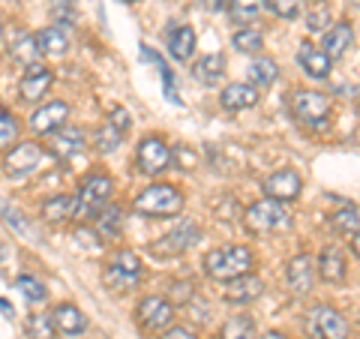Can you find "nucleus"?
Returning <instances> with one entry per match:
<instances>
[{"mask_svg": "<svg viewBox=\"0 0 360 339\" xmlns=\"http://www.w3.org/2000/svg\"><path fill=\"white\" fill-rule=\"evenodd\" d=\"M132 210L139 213V217H150V219L177 217V213L184 210V192L172 184H153L135 196Z\"/></svg>", "mask_w": 360, "mask_h": 339, "instance_id": "1", "label": "nucleus"}, {"mask_svg": "<svg viewBox=\"0 0 360 339\" xmlns=\"http://www.w3.org/2000/svg\"><path fill=\"white\" fill-rule=\"evenodd\" d=\"M252 262H255V255L250 246H219V250H210L201 264H205V274L210 279L229 282L240 274H250Z\"/></svg>", "mask_w": 360, "mask_h": 339, "instance_id": "2", "label": "nucleus"}, {"mask_svg": "<svg viewBox=\"0 0 360 339\" xmlns=\"http://www.w3.org/2000/svg\"><path fill=\"white\" fill-rule=\"evenodd\" d=\"M115 192V184L105 174H90L75 196V219H96L108 207V198Z\"/></svg>", "mask_w": 360, "mask_h": 339, "instance_id": "3", "label": "nucleus"}, {"mask_svg": "<svg viewBox=\"0 0 360 339\" xmlns=\"http://www.w3.org/2000/svg\"><path fill=\"white\" fill-rule=\"evenodd\" d=\"M288 225H291L288 210L283 207V201H276V198H264V201H255L252 207H246V229L255 234L285 231Z\"/></svg>", "mask_w": 360, "mask_h": 339, "instance_id": "4", "label": "nucleus"}, {"mask_svg": "<svg viewBox=\"0 0 360 339\" xmlns=\"http://www.w3.org/2000/svg\"><path fill=\"white\" fill-rule=\"evenodd\" d=\"M291 115H295L303 127H312V129L328 127L330 96H324L321 90H297V94L291 96Z\"/></svg>", "mask_w": 360, "mask_h": 339, "instance_id": "5", "label": "nucleus"}, {"mask_svg": "<svg viewBox=\"0 0 360 339\" xmlns=\"http://www.w3.org/2000/svg\"><path fill=\"white\" fill-rule=\"evenodd\" d=\"M139 279H141V258L135 252H129V250L115 252V258H111L108 267L103 270V282L111 291H117V295L135 288Z\"/></svg>", "mask_w": 360, "mask_h": 339, "instance_id": "6", "label": "nucleus"}, {"mask_svg": "<svg viewBox=\"0 0 360 339\" xmlns=\"http://www.w3.org/2000/svg\"><path fill=\"white\" fill-rule=\"evenodd\" d=\"M307 331L315 339H348V321L342 319V312L319 303L307 315Z\"/></svg>", "mask_w": 360, "mask_h": 339, "instance_id": "7", "label": "nucleus"}, {"mask_svg": "<svg viewBox=\"0 0 360 339\" xmlns=\"http://www.w3.org/2000/svg\"><path fill=\"white\" fill-rule=\"evenodd\" d=\"M45 162V148L37 141H18L13 151L4 156L6 177H27Z\"/></svg>", "mask_w": 360, "mask_h": 339, "instance_id": "8", "label": "nucleus"}, {"mask_svg": "<svg viewBox=\"0 0 360 339\" xmlns=\"http://www.w3.org/2000/svg\"><path fill=\"white\" fill-rule=\"evenodd\" d=\"M135 319H139V324L144 327V331H150V333L165 331V327L174 321V303L160 298V295H150V298H144L139 303Z\"/></svg>", "mask_w": 360, "mask_h": 339, "instance_id": "9", "label": "nucleus"}, {"mask_svg": "<svg viewBox=\"0 0 360 339\" xmlns=\"http://www.w3.org/2000/svg\"><path fill=\"white\" fill-rule=\"evenodd\" d=\"M168 162H172V151L162 139H156V135L141 139L139 151H135V165H139L141 174H160L168 168Z\"/></svg>", "mask_w": 360, "mask_h": 339, "instance_id": "10", "label": "nucleus"}, {"mask_svg": "<svg viewBox=\"0 0 360 339\" xmlns=\"http://www.w3.org/2000/svg\"><path fill=\"white\" fill-rule=\"evenodd\" d=\"M198 241H201L198 225L189 222V219H184L174 231H168L162 241H156V243L150 246V252H153V255H184L189 246H195Z\"/></svg>", "mask_w": 360, "mask_h": 339, "instance_id": "11", "label": "nucleus"}, {"mask_svg": "<svg viewBox=\"0 0 360 339\" xmlns=\"http://www.w3.org/2000/svg\"><path fill=\"white\" fill-rule=\"evenodd\" d=\"M303 189V180L295 168H279V172L267 174L264 177V192L267 198H276V201H295Z\"/></svg>", "mask_w": 360, "mask_h": 339, "instance_id": "12", "label": "nucleus"}, {"mask_svg": "<svg viewBox=\"0 0 360 339\" xmlns=\"http://www.w3.org/2000/svg\"><path fill=\"white\" fill-rule=\"evenodd\" d=\"M66 117H70V105H66L63 99H58V103H49V105L33 111L27 127H30V132H37V135H49V132H58L66 123Z\"/></svg>", "mask_w": 360, "mask_h": 339, "instance_id": "13", "label": "nucleus"}, {"mask_svg": "<svg viewBox=\"0 0 360 339\" xmlns=\"http://www.w3.org/2000/svg\"><path fill=\"white\" fill-rule=\"evenodd\" d=\"M51 82H54V72L49 70V66L33 63V66H27L25 78H21L18 94H21V99H25V103H37V99H42L45 94H49Z\"/></svg>", "mask_w": 360, "mask_h": 339, "instance_id": "14", "label": "nucleus"}, {"mask_svg": "<svg viewBox=\"0 0 360 339\" xmlns=\"http://www.w3.org/2000/svg\"><path fill=\"white\" fill-rule=\"evenodd\" d=\"M262 295H264V282L252 274H240V276L229 279L225 282V291H222V298L229 303H252Z\"/></svg>", "mask_w": 360, "mask_h": 339, "instance_id": "15", "label": "nucleus"}, {"mask_svg": "<svg viewBox=\"0 0 360 339\" xmlns=\"http://www.w3.org/2000/svg\"><path fill=\"white\" fill-rule=\"evenodd\" d=\"M49 319H51L54 331L63 333V336H82L87 331V319L75 303H60V307H54Z\"/></svg>", "mask_w": 360, "mask_h": 339, "instance_id": "16", "label": "nucleus"}, {"mask_svg": "<svg viewBox=\"0 0 360 339\" xmlns=\"http://www.w3.org/2000/svg\"><path fill=\"white\" fill-rule=\"evenodd\" d=\"M285 276H288V286L295 295H307V291L312 288V282H315V274H312V258L307 252H300L295 255L288 262V270H285Z\"/></svg>", "mask_w": 360, "mask_h": 339, "instance_id": "17", "label": "nucleus"}, {"mask_svg": "<svg viewBox=\"0 0 360 339\" xmlns=\"http://www.w3.org/2000/svg\"><path fill=\"white\" fill-rule=\"evenodd\" d=\"M352 42H354V30L348 21H340V25H333L328 33H324V54H328L330 60H340L348 54V49H352Z\"/></svg>", "mask_w": 360, "mask_h": 339, "instance_id": "18", "label": "nucleus"}, {"mask_svg": "<svg viewBox=\"0 0 360 339\" xmlns=\"http://www.w3.org/2000/svg\"><path fill=\"white\" fill-rule=\"evenodd\" d=\"M168 51L174 60H189L195 54V30L189 25H174L168 27Z\"/></svg>", "mask_w": 360, "mask_h": 339, "instance_id": "19", "label": "nucleus"}, {"mask_svg": "<svg viewBox=\"0 0 360 339\" xmlns=\"http://www.w3.org/2000/svg\"><path fill=\"white\" fill-rule=\"evenodd\" d=\"M297 63L303 66V72L309 78H328L333 60L324 54V49H315V45H300L297 51Z\"/></svg>", "mask_w": 360, "mask_h": 339, "instance_id": "20", "label": "nucleus"}, {"mask_svg": "<svg viewBox=\"0 0 360 339\" xmlns=\"http://www.w3.org/2000/svg\"><path fill=\"white\" fill-rule=\"evenodd\" d=\"M37 37V45L42 54H49V58H60V54L70 51V37H66V30L60 25H51V27H42L33 33Z\"/></svg>", "mask_w": 360, "mask_h": 339, "instance_id": "21", "label": "nucleus"}, {"mask_svg": "<svg viewBox=\"0 0 360 339\" xmlns=\"http://www.w3.org/2000/svg\"><path fill=\"white\" fill-rule=\"evenodd\" d=\"M345 270H348V264H345L342 250H336V246L321 250V255H319V274H321L324 282H333V286H340V282L345 279Z\"/></svg>", "mask_w": 360, "mask_h": 339, "instance_id": "22", "label": "nucleus"}, {"mask_svg": "<svg viewBox=\"0 0 360 339\" xmlns=\"http://www.w3.org/2000/svg\"><path fill=\"white\" fill-rule=\"evenodd\" d=\"M219 103H222V108H229V111L252 108L258 103V90H255V84H229L222 90Z\"/></svg>", "mask_w": 360, "mask_h": 339, "instance_id": "23", "label": "nucleus"}, {"mask_svg": "<svg viewBox=\"0 0 360 339\" xmlns=\"http://www.w3.org/2000/svg\"><path fill=\"white\" fill-rule=\"evenodd\" d=\"M193 75H195V82H201L205 87L210 84H219L222 82V75H225V58L219 51H213V54H205L201 60H195L193 66Z\"/></svg>", "mask_w": 360, "mask_h": 339, "instance_id": "24", "label": "nucleus"}, {"mask_svg": "<svg viewBox=\"0 0 360 339\" xmlns=\"http://www.w3.org/2000/svg\"><path fill=\"white\" fill-rule=\"evenodd\" d=\"M84 132L75 129V127H60L58 135H54V156H60V160H70V156L82 153L84 151Z\"/></svg>", "mask_w": 360, "mask_h": 339, "instance_id": "25", "label": "nucleus"}, {"mask_svg": "<svg viewBox=\"0 0 360 339\" xmlns=\"http://www.w3.org/2000/svg\"><path fill=\"white\" fill-rule=\"evenodd\" d=\"M75 217V198L70 196H51L42 201V219L45 222H66Z\"/></svg>", "mask_w": 360, "mask_h": 339, "instance_id": "26", "label": "nucleus"}, {"mask_svg": "<svg viewBox=\"0 0 360 339\" xmlns=\"http://www.w3.org/2000/svg\"><path fill=\"white\" fill-rule=\"evenodd\" d=\"M9 54H13V60L25 63V66H33L42 51H39V45H37V37H30V33H21V37L13 42Z\"/></svg>", "mask_w": 360, "mask_h": 339, "instance_id": "27", "label": "nucleus"}, {"mask_svg": "<svg viewBox=\"0 0 360 339\" xmlns=\"http://www.w3.org/2000/svg\"><path fill=\"white\" fill-rule=\"evenodd\" d=\"M250 78H252V84H258V87H270L279 78V66L270 58H258V60L250 63Z\"/></svg>", "mask_w": 360, "mask_h": 339, "instance_id": "28", "label": "nucleus"}, {"mask_svg": "<svg viewBox=\"0 0 360 339\" xmlns=\"http://www.w3.org/2000/svg\"><path fill=\"white\" fill-rule=\"evenodd\" d=\"M219 339H255V321L250 315H234L225 321Z\"/></svg>", "mask_w": 360, "mask_h": 339, "instance_id": "29", "label": "nucleus"}, {"mask_svg": "<svg viewBox=\"0 0 360 339\" xmlns=\"http://www.w3.org/2000/svg\"><path fill=\"white\" fill-rule=\"evenodd\" d=\"M264 9V0H231L229 4V15L238 25H250V21Z\"/></svg>", "mask_w": 360, "mask_h": 339, "instance_id": "30", "label": "nucleus"}, {"mask_svg": "<svg viewBox=\"0 0 360 339\" xmlns=\"http://www.w3.org/2000/svg\"><path fill=\"white\" fill-rule=\"evenodd\" d=\"M231 45L238 51H243V54H255V51L264 49V37L258 30H252V27H243V30H238L231 37Z\"/></svg>", "mask_w": 360, "mask_h": 339, "instance_id": "31", "label": "nucleus"}, {"mask_svg": "<svg viewBox=\"0 0 360 339\" xmlns=\"http://www.w3.org/2000/svg\"><path fill=\"white\" fill-rule=\"evenodd\" d=\"M330 222H333L336 231L354 234V231L360 229V207H357V205H348V207H342V210H336L333 217H330Z\"/></svg>", "mask_w": 360, "mask_h": 339, "instance_id": "32", "label": "nucleus"}, {"mask_svg": "<svg viewBox=\"0 0 360 339\" xmlns=\"http://www.w3.org/2000/svg\"><path fill=\"white\" fill-rule=\"evenodd\" d=\"M96 225H99V234L117 237V234H120V225H123V210H120L117 205H108V207L96 217Z\"/></svg>", "mask_w": 360, "mask_h": 339, "instance_id": "33", "label": "nucleus"}, {"mask_svg": "<svg viewBox=\"0 0 360 339\" xmlns=\"http://www.w3.org/2000/svg\"><path fill=\"white\" fill-rule=\"evenodd\" d=\"M15 288L21 291V295H25L30 303H42L45 298H49V291H45V286H42V282L37 279V276H18L15 279Z\"/></svg>", "mask_w": 360, "mask_h": 339, "instance_id": "34", "label": "nucleus"}, {"mask_svg": "<svg viewBox=\"0 0 360 339\" xmlns=\"http://www.w3.org/2000/svg\"><path fill=\"white\" fill-rule=\"evenodd\" d=\"M120 141H123V132L111 120H105L103 127H99V132H96V148L103 151V153H108V151H115Z\"/></svg>", "mask_w": 360, "mask_h": 339, "instance_id": "35", "label": "nucleus"}, {"mask_svg": "<svg viewBox=\"0 0 360 339\" xmlns=\"http://www.w3.org/2000/svg\"><path fill=\"white\" fill-rule=\"evenodd\" d=\"M18 139V120L13 111L0 108V148H9Z\"/></svg>", "mask_w": 360, "mask_h": 339, "instance_id": "36", "label": "nucleus"}, {"mask_svg": "<svg viewBox=\"0 0 360 339\" xmlns=\"http://www.w3.org/2000/svg\"><path fill=\"white\" fill-rule=\"evenodd\" d=\"M328 25H330V6H328V4H321V0H319V4H312L309 15H307V27L319 33V30H324Z\"/></svg>", "mask_w": 360, "mask_h": 339, "instance_id": "37", "label": "nucleus"}, {"mask_svg": "<svg viewBox=\"0 0 360 339\" xmlns=\"http://www.w3.org/2000/svg\"><path fill=\"white\" fill-rule=\"evenodd\" d=\"M264 6H270V13L279 18H297L303 0H264Z\"/></svg>", "mask_w": 360, "mask_h": 339, "instance_id": "38", "label": "nucleus"}, {"mask_svg": "<svg viewBox=\"0 0 360 339\" xmlns=\"http://www.w3.org/2000/svg\"><path fill=\"white\" fill-rule=\"evenodd\" d=\"M0 213H4V219H6V225H13V229L18 231V234H30L33 229H30V222L21 217V210H15V207H9L6 201H0Z\"/></svg>", "mask_w": 360, "mask_h": 339, "instance_id": "39", "label": "nucleus"}, {"mask_svg": "<svg viewBox=\"0 0 360 339\" xmlns=\"http://www.w3.org/2000/svg\"><path fill=\"white\" fill-rule=\"evenodd\" d=\"M72 0H54L51 4V18L54 21H60V25H70L72 21Z\"/></svg>", "mask_w": 360, "mask_h": 339, "instance_id": "40", "label": "nucleus"}, {"mask_svg": "<svg viewBox=\"0 0 360 339\" xmlns=\"http://www.w3.org/2000/svg\"><path fill=\"white\" fill-rule=\"evenodd\" d=\"M160 339H195V333L189 331V327H184V324H168Z\"/></svg>", "mask_w": 360, "mask_h": 339, "instance_id": "41", "label": "nucleus"}, {"mask_svg": "<svg viewBox=\"0 0 360 339\" xmlns=\"http://www.w3.org/2000/svg\"><path fill=\"white\" fill-rule=\"evenodd\" d=\"M108 120L115 123V127H117L123 135H127V129H129V111H127V108H120V105H117V108H111Z\"/></svg>", "mask_w": 360, "mask_h": 339, "instance_id": "42", "label": "nucleus"}, {"mask_svg": "<svg viewBox=\"0 0 360 339\" xmlns=\"http://www.w3.org/2000/svg\"><path fill=\"white\" fill-rule=\"evenodd\" d=\"M172 298H174V303H186L193 298V286H189V282H172Z\"/></svg>", "mask_w": 360, "mask_h": 339, "instance_id": "43", "label": "nucleus"}, {"mask_svg": "<svg viewBox=\"0 0 360 339\" xmlns=\"http://www.w3.org/2000/svg\"><path fill=\"white\" fill-rule=\"evenodd\" d=\"M231 0H201V6L210 9V13H222V9H229Z\"/></svg>", "mask_w": 360, "mask_h": 339, "instance_id": "44", "label": "nucleus"}, {"mask_svg": "<svg viewBox=\"0 0 360 339\" xmlns=\"http://www.w3.org/2000/svg\"><path fill=\"white\" fill-rule=\"evenodd\" d=\"M352 252H354V255L360 258V229H357V231L352 234Z\"/></svg>", "mask_w": 360, "mask_h": 339, "instance_id": "45", "label": "nucleus"}, {"mask_svg": "<svg viewBox=\"0 0 360 339\" xmlns=\"http://www.w3.org/2000/svg\"><path fill=\"white\" fill-rule=\"evenodd\" d=\"M262 339H288V336H285V333H276V331H270V333H264Z\"/></svg>", "mask_w": 360, "mask_h": 339, "instance_id": "46", "label": "nucleus"}, {"mask_svg": "<svg viewBox=\"0 0 360 339\" xmlns=\"http://www.w3.org/2000/svg\"><path fill=\"white\" fill-rule=\"evenodd\" d=\"M0 309H4V315H13V307H9L6 300H0Z\"/></svg>", "mask_w": 360, "mask_h": 339, "instance_id": "47", "label": "nucleus"}, {"mask_svg": "<svg viewBox=\"0 0 360 339\" xmlns=\"http://www.w3.org/2000/svg\"><path fill=\"white\" fill-rule=\"evenodd\" d=\"M127 4H139V0H127Z\"/></svg>", "mask_w": 360, "mask_h": 339, "instance_id": "48", "label": "nucleus"}]
</instances>
